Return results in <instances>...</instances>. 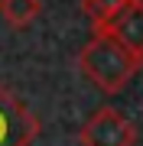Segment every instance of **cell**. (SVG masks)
<instances>
[{"mask_svg":"<svg viewBox=\"0 0 143 146\" xmlns=\"http://www.w3.org/2000/svg\"><path fill=\"white\" fill-rule=\"evenodd\" d=\"M78 68L94 88H101L104 94H117V91L127 88L133 81V75L143 68V55L127 49L124 42H117L114 36L94 29V36L78 52Z\"/></svg>","mask_w":143,"mask_h":146,"instance_id":"6da1fadb","label":"cell"},{"mask_svg":"<svg viewBox=\"0 0 143 146\" xmlns=\"http://www.w3.org/2000/svg\"><path fill=\"white\" fill-rule=\"evenodd\" d=\"M81 146H137V127L117 107H98L78 130Z\"/></svg>","mask_w":143,"mask_h":146,"instance_id":"7a4b0ae2","label":"cell"},{"mask_svg":"<svg viewBox=\"0 0 143 146\" xmlns=\"http://www.w3.org/2000/svg\"><path fill=\"white\" fill-rule=\"evenodd\" d=\"M39 136L36 114L0 84V146H29Z\"/></svg>","mask_w":143,"mask_h":146,"instance_id":"3957f363","label":"cell"},{"mask_svg":"<svg viewBox=\"0 0 143 146\" xmlns=\"http://www.w3.org/2000/svg\"><path fill=\"white\" fill-rule=\"evenodd\" d=\"M107 36H114L117 42H124L127 49L143 55V0H127L114 16H107L101 26H94Z\"/></svg>","mask_w":143,"mask_h":146,"instance_id":"277c9868","label":"cell"},{"mask_svg":"<svg viewBox=\"0 0 143 146\" xmlns=\"http://www.w3.org/2000/svg\"><path fill=\"white\" fill-rule=\"evenodd\" d=\"M43 3L39 0H0V16L10 23L13 29H26L39 20Z\"/></svg>","mask_w":143,"mask_h":146,"instance_id":"5b68a950","label":"cell"},{"mask_svg":"<svg viewBox=\"0 0 143 146\" xmlns=\"http://www.w3.org/2000/svg\"><path fill=\"white\" fill-rule=\"evenodd\" d=\"M124 3H127V0H81V13H85L94 26H101V23H104L107 16H114Z\"/></svg>","mask_w":143,"mask_h":146,"instance_id":"8992f818","label":"cell"}]
</instances>
